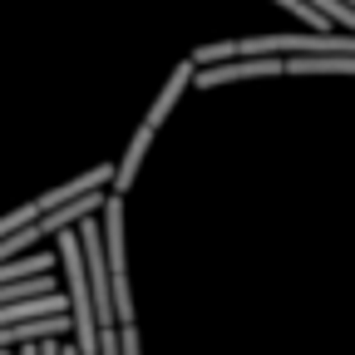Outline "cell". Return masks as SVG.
<instances>
[{
  "label": "cell",
  "instance_id": "4",
  "mask_svg": "<svg viewBox=\"0 0 355 355\" xmlns=\"http://www.w3.org/2000/svg\"><path fill=\"white\" fill-rule=\"evenodd\" d=\"M60 355H79V350H74V345H60Z\"/></svg>",
  "mask_w": 355,
  "mask_h": 355
},
{
  "label": "cell",
  "instance_id": "1",
  "mask_svg": "<svg viewBox=\"0 0 355 355\" xmlns=\"http://www.w3.org/2000/svg\"><path fill=\"white\" fill-rule=\"evenodd\" d=\"M282 74V60L272 55H247V60H217V64H198L193 79L202 89H222V84H242V79H277Z\"/></svg>",
  "mask_w": 355,
  "mask_h": 355
},
{
  "label": "cell",
  "instance_id": "3",
  "mask_svg": "<svg viewBox=\"0 0 355 355\" xmlns=\"http://www.w3.org/2000/svg\"><path fill=\"white\" fill-rule=\"evenodd\" d=\"M114 336H119V355H139V326L133 321H119Z\"/></svg>",
  "mask_w": 355,
  "mask_h": 355
},
{
  "label": "cell",
  "instance_id": "2",
  "mask_svg": "<svg viewBox=\"0 0 355 355\" xmlns=\"http://www.w3.org/2000/svg\"><path fill=\"white\" fill-rule=\"evenodd\" d=\"M282 74H355V50H345V55H296V60H282Z\"/></svg>",
  "mask_w": 355,
  "mask_h": 355
}]
</instances>
